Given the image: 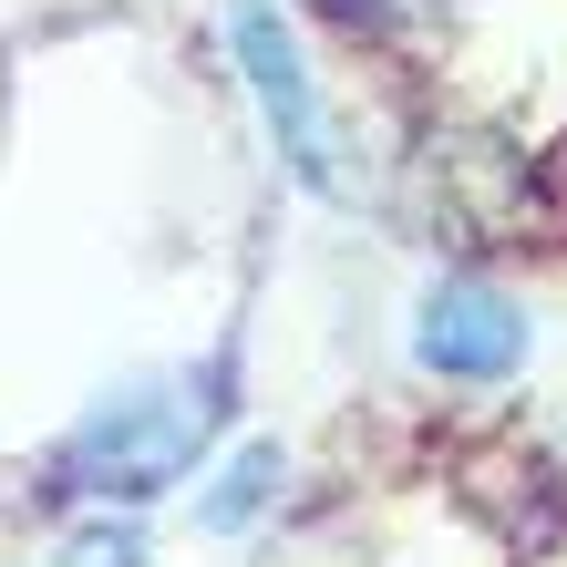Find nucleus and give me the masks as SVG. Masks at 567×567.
I'll return each mask as SVG.
<instances>
[{
	"label": "nucleus",
	"mask_w": 567,
	"mask_h": 567,
	"mask_svg": "<svg viewBox=\"0 0 567 567\" xmlns=\"http://www.w3.org/2000/svg\"><path fill=\"white\" fill-rule=\"evenodd\" d=\"M207 423L217 403L207 392H186V382H135V392H114V403H93L73 423V444H62L52 464V495H104V506H145V495H165L196 464V444H207Z\"/></svg>",
	"instance_id": "obj_1"
},
{
	"label": "nucleus",
	"mask_w": 567,
	"mask_h": 567,
	"mask_svg": "<svg viewBox=\"0 0 567 567\" xmlns=\"http://www.w3.org/2000/svg\"><path fill=\"white\" fill-rule=\"evenodd\" d=\"M413 351H423V372H444V382H506L526 361V320H516L506 289L444 279L423 299V320H413Z\"/></svg>",
	"instance_id": "obj_3"
},
{
	"label": "nucleus",
	"mask_w": 567,
	"mask_h": 567,
	"mask_svg": "<svg viewBox=\"0 0 567 567\" xmlns=\"http://www.w3.org/2000/svg\"><path fill=\"white\" fill-rule=\"evenodd\" d=\"M279 475H289V464H279V444H248V454H227V464H217V485L196 495V526H217V537L258 526V516H269V495H279Z\"/></svg>",
	"instance_id": "obj_4"
},
{
	"label": "nucleus",
	"mask_w": 567,
	"mask_h": 567,
	"mask_svg": "<svg viewBox=\"0 0 567 567\" xmlns=\"http://www.w3.org/2000/svg\"><path fill=\"white\" fill-rule=\"evenodd\" d=\"M227 42H238V73H248V93H258V114H269V135H279V165H289L299 186L330 196V124H320V93H310V73H299L279 11H269V0H238Z\"/></svg>",
	"instance_id": "obj_2"
},
{
	"label": "nucleus",
	"mask_w": 567,
	"mask_h": 567,
	"mask_svg": "<svg viewBox=\"0 0 567 567\" xmlns=\"http://www.w3.org/2000/svg\"><path fill=\"white\" fill-rule=\"evenodd\" d=\"M62 567H145V526L135 516H93L62 537Z\"/></svg>",
	"instance_id": "obj_5"
},
{
	"label": "nucleus",
	"mask_w": 567,
	"mask_h": 567,
	"mask_svg": "<svg viewBox=\"0 0 567 567\" xmlns=\"http://www.w3.org/2000/svg\"><path fill=\"white\" fill-rule=\"evenodd\" d=\"M382 11H423V0H382Z\"/></svg>",
	"instance_id": "obj_6"
}]
</instances>
